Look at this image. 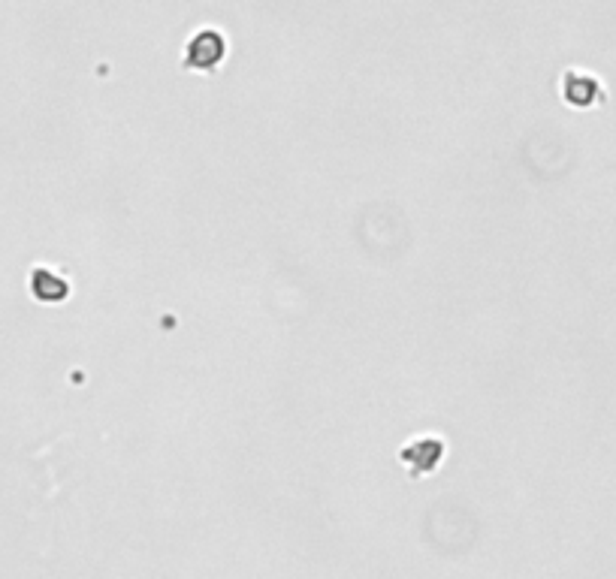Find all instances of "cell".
<instances>
[{
  "mask_svg": "<svg viewBox=\"0 0 616 579\" xmlns=\"http://www.w3.org/2000/svg\"><path fill=\"white\" fill-rule=\"evenodd\" d=\"M601 97V88L592 76H583V73H568L565 76V100L574 103V106H589Z\"/></svg>",
  "mask_w": 616,
  "mask_h": 579,
  "instance_id": "obj_2",
  "label": "cell"
},
{
  "mask_svg": "<svg viewBox=\"0 0 616 579\" xmlns=\"http://www.w3.org/2000/svg\"><path fill=\"white\" fill-rule=\"evenodd\" d=\"M224 58V40L215 31H203L191 40L188 52H185V67L191 70H215Z\"/></svg>",
  "mask_w": 616,
  "mask_h": 579,
  "instance_id": "obj_1",
  "label": "cell"
},
{
  "mask_svg": "<svg viewBox=\"0 0 616 579\" xmlns=\"http://www.w3.org/2000/svg\"><path fill=\"white\" fill-rule=\"evenodd\" d=\"M34 293H37L40 299H64V296L70 293V287H67L61 278H55L52 272L37 269V275H34Z\"/></svg>",
  "mask_w": 616,
  "mask_h": 579,
  "instance_id": "obj_3",
  "label": "cell"
}]
</instances>
